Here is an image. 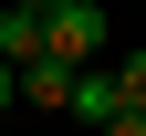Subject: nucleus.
<instances>
[{"label": "nucleus", "mask_w": 146, "mask_h": 136, "mask_svg": "<svg viewBox=\"0 0 146 136\" xmlns=\"http://www.w3.org/2000/svg\"><path fill=\"white\" fill-rule=\"evenodd\" d=\"M104 42H115V21H104L94 0H63V11H42V52H63V63H73V73L94 63V52H104Z\"/></svg>", "instance_id": "obj_1"}, {"label": "nucleus", "mask_w": 146, "mask_h": 136, "mask_svg": "<svg viewBox=\"0 0 146 136\" xmlns=\"http://www.w3.org/2000/svg\"><path fill=\"white\" fill-rule=\"evenodd\" d=\"M11 105H21V63H0V115H11Z\"/></svg>", "instance_id": "obj_7"}, {"label": "nucleus", "mask_w": 146, "mask_h": 136, "mask_svg": "<svg viewBox=\"0 0 146 136\" xmlns=\"http://www.w3.org/2000/svg\"><path fill=\"white\" fill-rule=\"evenodd\" d=\"M21 11H63V0H21Z\"/></svg>", "instance_id": "obj_8"}, {"label": "nucleus", "mask_w": 146, "mask_h": 136, "mask_svg": "<svg viewBox=\"0 0 146 136\" xmlns=\"http://www.w3.org/2000/svg\"><path fill=\"white\" fill-rule=\"evenodd\" d=\"M115 105H125V94H115V73H94V63H84V73H73V105H63V115H84V126H104Z\"/></svg>", "instance_id": "obj_4"}, {"label": "nucleus", "mask_w": 146, "mask_h": 136, "mask_svg": "<svg viewBox=\"0 0 146 136\" xmlns=\"http://www.w3.org/2000/svg\"><path fill=\"white\" fill-rule=\"evenodd\" d=\"M115 94H125V105L146 115V52H125V63H115Z\"/></svg>", "instance_id": "obj_5"}, {"label": "nucleus", "mask_w": 146, "mask_h": 136, "mask_svg": "<svg viewBox=\"0 0 146 136\" xmlns=\"http://www.w3.org/2000/svg\"><path fill=\"white\" fill-rule=\"evenodd\" d=\"M94 136H146V115H136V105H115V115H104Z\"/></svg>", "instance_id": "obj_6"}, {"label": "nucleus", "mask_w": 146, "mask_h": 136, "mask_svg": "<svg viewBox=\"0 0 146 136\" xmlns=\"http://www.w3.org/2000/svg\"><path fill=\"white\" fill-rule=\"evenodd\" d=\"M31 52H42V11L0 0V63H31Z\"/></svg>", "instance_id": "obj_3"}, {"label": "nucleus", "mask_w": 146, "mask_h": 136, "mask_svg": "<svg viewBox=\"0 0 146 136\" xmlns=\"http://www.w3.org/2000/svg\"><path fill=\"white\" fill-rule=\"evenodd\" d=\"M21 105H42V115L73 105V63H63V52H31V63H21Z\"/></svg>", "instance_id": "obj_2"}]
</instances>
